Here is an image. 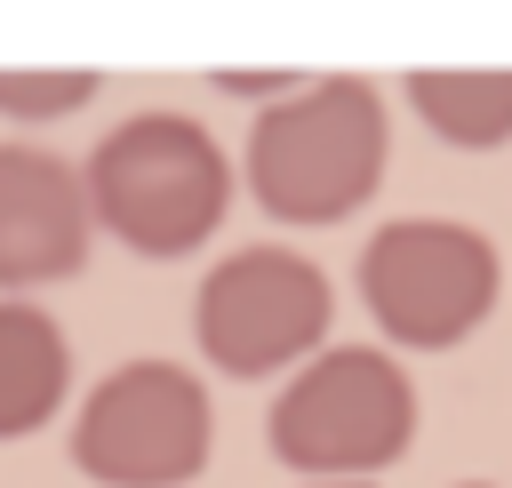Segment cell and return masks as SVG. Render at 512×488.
I'll return each mask as SVG.
<instances>
[{
	"label": "cell",
	"mask_w": 512,
	"mask_h": 488,
	"mask_svg": "<svg viewBox=\"0 0 512 488\" xmlns=\"http://www.w3.org/2000/svg\"><path fill=\"white\" fill-rule=\"evenodd\" d=\"M384 104L360 72L296 80L248 128V192L280 224H336L384 176Z\"/></svg>",
	"instance_id": "6da1fadb"
},
{
	"label": "cell",
	"mask_w": 512,
	"mask_h": 488,
	"mask_svg": "<svg viewBox=\"0 0 512 488\" xmlns=\"http://www.w3.org/2000/svg\"><path fill=\"white\" fill-rule=\"evenodd\" d=\"M88 224L120 232L136 256H184L224 224L232 168L216 136L184 112H128L80 168Z\"/></svg>",
	"instance_id": "7a4b0ae2"
},
{
	"label": "cell",
	"mask_w": 512,
	"mask_h": 488,
	"mask_svg": "<svg viewBox=\"0 0 512 488\" xmlns=\"http://www.w3.org/2000/svg\"><path fill=\"white\" fill-rule=\"evenodd\" d=\"M416 440V384L376 344H336L304 360L272 400V456L312 480H368Z\"/></svg>",
	"instance_id": "3957f363"
},
{
	"label": "cell",
	"mask_w": 512,
	"mask_h": 488,
	"mask_svg": "<svg viewBox=\"0 0 512 488\" xmlns=\"http://www.w3.org/2000/svg\"><path fill=\"white\" fill-rule=\"evenodd\" d=\"M496 280H504V264H496L488 232H472L456 216H392L360 248V296H368L376 328L408 352L464 344L488 320Z\"/></svg>",
	"instance_id": "277c9868"
},
{
	"label": "cell",
	"mask_w": 512,
	"mask_h": 488,
	"mask_svg": "<svg viewBox=\"0 0 512 488\" xmlns=\"http://www.w3.org/2000/svg\"><path fill=\"white\" fill-rule=\"evenodd\" d=\"M208 392L176 360H128L112 368L72 424V464L104 488H184L208 464Z\"/></svg>",
	"instance_id": "5b68a950"
},
{
	"label": "cell",
	"mask_w": 512,
	"mask_h": 488,
	"mask_svg": "<svg viewBox=\"0 0 512 488\" xmlns=\"http://www.w3.org/2000/svg\"><path fill=\"white\" fill-rule=\"evenodd\" d=\"M328 312H336L328 272L288 240H256V248H232L200 280L192 328H200V352L224 376H272V368L320 352Z\"/></svg>",
	"instance_id": "8992f818"
},
{
	"label": "cell",
	"mask_w": 512,
	"mask_h": 488,
	"mask_svg": "<svg viewBox=\"0 0 512 488\" xmlns=\"http://www.w3.org/2000/svg\"><path fill=\"white\" fill-rule=\"evenodd\" d=\"M88 232L80 176L40 144H0V296L80 272Z\"/></svg>",
	"instance_id": "52a82bcc"
},
{
	"label": "cell",
	"mask_w": 512,
	"mask_h": 488,
	"mask_svg": "<svg viewBox=\"0 0 512 488\" xmlns=\"http://www.w3.org/2000/svg\"><path fill=\"white\" fill-rule=\"evenodd\" d=\"M64 376H72L64 328L32 296H0V440L40 432L64 408Z\"/></svg>",
	"instance_id": "ba28073f"
},
{
	"label": "cell",
	"mask_w": 512,
	"mask_h": 488,
	"mask_svg": "<svg viewBox=\"0 0 512 488\" xmlns=\"http://www.w3.org/2000/svg\"><path fill=\"white\" fill-rule=\"evenodd\" d=\"M400 88L424 112V128L448 136V144H464V152H488V144L512 136V72H440V64H416Z\"/></svg>",
	"instance_id": "9c48e42d"
},
{
	"label": "cell",
	"mask_w": 512,
	"mask_h": 488,
	"mask_svg": "<svg viewBox=\"0 0 512 488\" xmlns=\"http://www.w3.org/2000/svg\"><path fill=\"white\" fill-rule=\"evenodd\" d=\"M96 88H104V72H88V64H40V72L0 64V112H16V120H56V112H80Z\"/></svg>",
	"instance_id": "30bf717a"
},
{
	"label": "cell",
	"mask_w": 512,
	"mask_h": 488,
	"mask_svg": "<svg viewBox=\"0 0 512 488\" xmlns=\"http://www.w3.org/2000/svg\"><path fill=\"white\" fill-rule=\"evenodd\" d=\"M216 88H232V96H288L296 72H216Z\"/></svg>",
	"instance_id": "8fae6325"
},
{
	"label": "cell",
	"mask_w": 512,
	"mask_h": 488,
	"mask_svg": "<svg viewBox=\"0 0 512 488\" xmlns=\"http://www.w3.org/2000/svg\"><path fill=\"white\" fill-rule=\"evenodd\" d=\"M320 488H368V480H320Z\"/></svg>",
	"instance_id": "7c38bea8"
},
{
	"label": "cell",
	"mask_w": 512,
	"mask_h": 488,
	"mask_svg": "<svg viewBox=\"0 0 512 488\" xmlns=\"http://www.w3.org/2000/svg\"><path fill=\"white\" fill-rule=\"evenodd\" d=\"M464 488H488V480H464Z\"/></svg>",
	"instance_id": "4fadbf2b"
}]
</instances>
